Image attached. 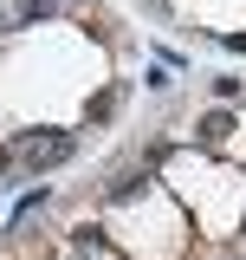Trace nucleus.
I'll use <instances>...</instances> for the list:
<instances>
[{
  "instance_id": "1",
  "label": "nucleus",
  "mask_w": 246,
  "mask_h": 260,
  "mask_svg": "<svg viewBox=\"0 0 246 260\" xmlns=\"http://www.w3.org/2000/svg\"><path fill=\"white\" fill-rule=\"evenodd\" d=\"M20 150H26V169H59V162H71V137L65 130H52V137H39V130H20Z\"/></svg>"
},
{
  "instance_id": "2",
  "label": "nucleus",
  "mask_w": 246,
  "mask_h": 260,
  "mask_svg": "<svg viewBox=\"0 0 246 260\" xmlns=\"http://www.w3.org/2000/svg\"><path fill=\"white\" fill-rule=\"evenodd\" d=\"M194 130H201V143H227V137H233V111H208Z\"/></svg>"
},
{
  "instance_id": "3",
  "label": "nucleus",
  "mask_w": 246,
  "mask_h": 260,
  "mask_svg": "<svg viewBox=\"0 0 246 260\" xmlns=\"http://www.w3.org/2000/svg\"><path fill=\"white\" fill-rule=\"evenodd\" d=\"M85 117H91V124H110V117H117V91H97Z\"/></svg>"
},
{
  "instance_id": "4",
  "label": "nucleus",
  "mask_w": 246,
  "mask_h": 260,
  "mask_svg": "<svg viewBox=\"0 0 246 260\" xmlns=\"http://www.w3.org/2000/svg\"><path fill=\"white\" fill-rule=\"evenodd\" d=\"M136 182H149V176H117V182H110V202H130V195H136Z\"/></svg>"
},
{
  "instance_id": "5",
  "label": "nucleus",
  "mask_w": 246,
  "mask_h": 260,
  "mask_svg": "<svg viewBox=\"0 0 246 260\" xmlns=\"http://www.w3.org/2000/svg\"><path fill=\"white\" fill-rule=\"evenodd\" d=\"M46 13H52V0H26L20 7V20H46Z\"/></svg>"
},
{
  "instance_id": "6",
  "label": "nucleus",
  "mask_w": 246,
  "mask_h": 260,
  "mask_svg": "<svg viewBox=\"0 0 246 260\" xmlns=\"http://www.w3.org/2000/svg\"><path fill=\"white\" fill-rule=\"evenodd\" d=\"M7 162H13V150H7V143H0V176H7Z\"/></svg>"
},
{
  "instance_id": "7",
  "label": "nucleus",
  "mask_w": 246,
  "mask_h": 260,
  "mask_svg": "<svg viewBox=\"0 0 246 260\" xmlns=\"http://www.w3.org/2000/svg\"><path fill=\"white\" fill-rule=\"evenodd\" d=\"M240 234H246V221H240Z\"/></svg>"
}]
</instances>
